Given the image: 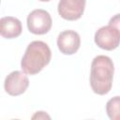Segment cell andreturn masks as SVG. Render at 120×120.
I'll list each match as a JSON object with an SVG mask.
<instances>
[{
  "label": "cell",
  "mask_w": 120,
  "mask_h": 120,
  "mask_svg": "<svg viewBox=\"0 0 120 120\" xmlns=\"http://www.w3.org/2000/svg\"><path fill=\"white\" fill-rule=\"evenodd\" d=\"M106 112L110 119L120 120V97L119 96L113 97L107 101Z\"/></svg>",
  "instance_id": "9"
},
{
  "label": "cell",
  "mask_w": 120,
  "mask_h": 120,
  "mask_svg": "<svg viewBox=\"0 0 120 120\" xmlns=\"http://www.w3.org/2000/svg\"><path fill=\"white\" fill-rule=\"evenodd\" d=\"M38 1H41V2H48V1H51V0H38Z\"/></svg>",
  "instance_id": "12"
},
{
  "label": "cell",
  "mask_w": 120,
  "mask_h": 120,
  "mask_svg": "<svg viewBox=\"0 0 120 120\" xmlns=\"http://www.w3.org/2000/svg\"><path fill=\"white\" fill-rule=\"evenodd\" d=\"M109 25L114 27L120 33V13L112 16L109 21Z\"/></svg>",
  "instance_id": "10"
},
{
  "label": "cell",
  "mask_w": 120,
  "mask_h": 120,
  "mask_svg": "<svg viewBox=\"0 0 120 120\" xmlns=\"http://www.w3.org/2000/svg\"><path fill=\"white\" fill-rule=\"evenodd\" d=\"M81 45V38L79 34L73 30H66L59 34L57 38V47L64 54L75 53Z\"/></svg>",
  "instance_id": "7"
},
{
  "label": "cell",
  "mask_w": 120,
  "mask_h": 120,
  "mask_svg": "<svg viewBox=\"0 0 120 120\" xmlns=\"http://www.w3.org/2000/svg\"><path fill=\"white\" fill-rule=\"evenodd\" d=\"M85 8V0H60L58 3L59 15L68 21H75L82 17Z\"/></svg>",
  "instance_id": "6"
},
{
  "label": "cell",
  "mask_w": 120,
  "mask_h": 120,
  "mask_svg": "<svg viewBox=\"0 0 120 120\" xmlns=\"http://www.w3.org/2000/svg\"><path fill=\"white\" fill-rule=\"evenodd\" d=\"M29 85L27 75L20 70L10 72L5 79L4 87L6 92L10 96H19L25 92Z\"/></svg>",
  "instance_id": "5"
},
{
  "label": "cell",
  "mask_w": 120,
  "mask_h": 120,
  "mask_svg": "<svg viewBox=\"0 0 120 120\" xmlns=\"http://www.w3.org/2000/svg\"><path fill=\"white\" fill-rule=\"evenodd\" d=\"M52 52L50 47L41 40L32 41L26 48L21 61L24 73L35 75L40 72L51 61Z\"/></svg>",
  "instance_id": "2"
},
{
  "label": "cell",
  "mask_w": 120,
  "mask_h": 120,
  "mask_svg": "<svg viewBox=\"0 0 120 120\" xmlns=\"http://www.w3.org/2000/svg\"><path fill=\"white\" fill-rule=\"evenodd\" d=\"M45 117L50 118V116H49V115H47L44 112H38L34 116H32V118H33V119H35V118H45Z\"/></svg>",
  "instance_id": "11"
},
{
  "label": "cell",
  "mask_w": 120,
  "mask_h": 120,
  "mask_svg": "<svg viewBox=\"0 0 120 120\" xmlns=\"http://www.w3.org/2000/svg\"><path fill=\"white\" fill-rule=\"evenodd\" d=\"M114 67L112 60L106 55L96 56L91 64L90 85L98 95H106L112 85Z\"/></svg>",
  "instance_id": "1"
},
{
  "label": "cell",
  "mask_w": 120,
  "mask_h": 120,
  "mask_svg": "<svg viewBox=\"0 0 120 120\" xmlns=\"http://www.w3.org/2000/svg\"><path fill=\"white\" fill-rule=\"evenodd\" d=\"M95 42L103 50H114L120 44V33L111 25L102 26L95 34Z\"/></svg>",
  "instance_id": "4"
},
{
  "label": "cell",
  "mask_w": 120,
  "mask_h": 120,
  "mask_svg": "<svg viewBox=\"0 0 120 120\" xmlns=\"http://www.w3.org/2000/svg\"><path fill=\"white\" fill-rule=\"evenodd\" d=\"M28 30L35 35H44L51 30L52 18L48 11L38 8L31 11L27 17Z\"/></svg>",
  "instance_id": "3"
},
{
  "label": "cell",
  "mask_w": 120,
  "mask_h": 120,
  "mask_svg": "<svg viewBox=\"0 0 120 120\" xmlns=\"http://www.w3.org/2000/svg\"><path fill=\"white\" fill-rule=\"evenodd\" d=\"M22 22L15 17H2L0 21V33L3 38H15L22 33Z\"/></svg>",
  "instance_id": "8"
}]
</instances>
